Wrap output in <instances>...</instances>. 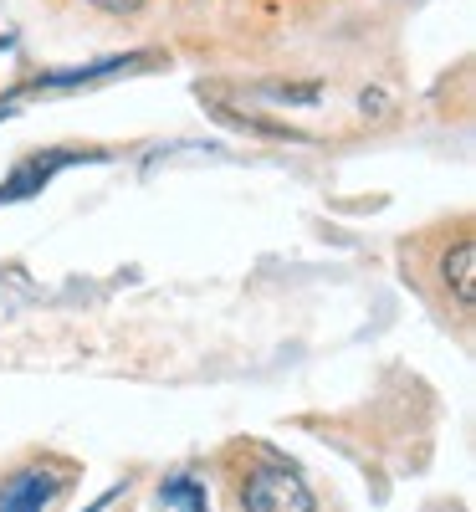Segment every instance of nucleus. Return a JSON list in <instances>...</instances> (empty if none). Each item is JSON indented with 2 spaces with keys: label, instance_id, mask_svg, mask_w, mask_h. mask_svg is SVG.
Returning a JSON list of instances; mask_svg holds the SVG:
<instances>
[{
  "label": "nucleus",
  "instance_id": "obj_2",
  "mask_svg": "<svg viewBox=\"0 0 476 512\" xmlns=\"http://www.w3.org/2000/svg\"><path fill=\"white\" fill-rule=\"evenodd\" d=\"M72 487H77V461L31 456L0 477V512H57Z\"/></svg>",
  "mask_w": 476,
  "mask_h": 512
},
{
  "label": "nucleus",
  "instance_id": "obj_4",
  "mask_svg": "<svg viewBox=\"0 0 476 512\" xmlns=\"http://www.w3.org/2000/svg\"><path fill=\"white\" fill-rule=\"evenodd\" d=\"M159 502H164L169 512H210V507H205V487H200L195 477H169V482L159 487Z\"/></svg>",
  "mask_w": 476,
  "mask_h": 512
},
{
  "label": "nucleus",
  "instance_id": "obj_3",
  "mask_svg": "<svg viewBox=\"0 0 476 512\" xmlns=\"http://www.w3.org/2000/svg\"><path fill=\"white\" fill-rule=\"evenodd\" d=\"M436 277H441L446 297L456 303V313L471 318V308H476V241L471 236H461L456 246H446L436 256Z\"/></svg>",
  "mask_w": 476,
  "mask_h": 512
},
{
  "label": "nucleus",
  "instance_id": "obj_5",
  "mask_svg": "<svg viewBox=\"0 0 476 512\" xmlns=\"http://www.w3.org/2000/svg\"><path fill=\"white\" fill-rule=\"evenodd\" d=\"M88 6H93V11H103V16H123V21H128V16L149 11L154 0H88Z\"/></svg>",
  "mask_w": 476,
  "mask_h": 512
},
{
  "label": "nucleus",
  "instance_id": "obj_1",
  "mask_svg": "<svg viewBox=\"0 0 476 512\" xmlns=\"http://www.w3.org/2000/svg\"><path fill=\"white\" fill-rule=\"evenodd\" d=\"M246 472L236 477V507L241 512H318L313 487L302 482L297 466H287L282 456L246 446Z\"/></svg>",
  "mask_w": 476,
  "mask_h": 512
}]
</instances>
